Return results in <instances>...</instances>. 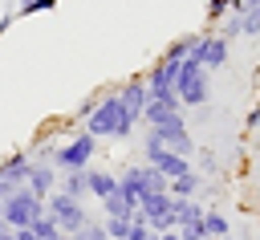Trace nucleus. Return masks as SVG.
Segmentation results:
<instances>
[{
    "instance_id": "35",
    "label": "nucleus",
    "mask_w": 260,
    "mask_h": 240,
    "mask_svg": "<svg viewBox=\"0 0 260 240\" xmlns=\"http://www.w3.org/2000/svg\"><path fill=\"white\" fill-rule=\"evenodd\" d=\"M0 232H4V199H0Z\"/></svg>"
},
{
    "instance_id": "14",
    "label": "nucleus",
    "mask_w": 260,
    "mask_h": 240,
    "mask_svg": "<svg viewBox=\"0 0 260 240\" xmlns=\"http://www.w3.org/2000/svg\"><path fill=\"white\" fill-rule=\"evenodd\" d=\"M134 216H138V203L126 199L122 191H114V195L102 199V220H134Z\"/></svg>"
},
{
    "instance_id": "13",
    "label": "nucleus",
    "mask_w": 260,
    "mask_h": 240,
    "mask_svg": "<svg viewBox=\"0 0 260 240\" xmlns=\"http://www.w3.org/2000/svg\"><path fill=\"white\" fill-rule=\"evenodd\" d=\"M85 191L102 203L106 195H114L118 191V171H106V167H89L85 171Z\"/></svg>"
},
{
    "instance_id": "26",
    "label": "nucleus",
    "mask_w": 260,
    "mask_h": 240,
    "mask_svg": "<svg viewBox=\"0 0 260 240\" xmlns=\"http://www.w3.org/2000/svg\"><path fill=\"white\" fill-rule=\"evenodd\" d=\"M102 228H106L110 240H126L130 236V220H102Z\"/></svg>"
},
{
    "instance_id": "6",
    "label": "nucleus",
    "mask_w": 260,
    "mask_h": 240,
    "mask_svg": "<svg viewBox=\"0 0 260 240\" xmlns=\"http://www.w3.org/2000/svg\"><path fill=\"white\" fill-rule=\"evenodd\" d=\"M118 191L126 195V199H142V195H154V191H167V179L150 167V163H130V167H122L118 171Z\"/></svg>"
},
{
    "instance_id": "32",
    "label": "nucleus",
    "mask_w": 260,
    "mask_h": 240,
    "mask_svg": "<svg viewBox=\"0 0 260 240\" xmlns=\"http://www.w3.org/2000/svg\"><path fill=\"white\" fill-rule=\"evenodd\" d=\"M244 126H248V130H256V126H260V106H252V110L244 114Z\"/></svg>"
},
{
    "instance_id": "17",
    "label": "nucleus",
    "mask_w": 260,
    "mask_h": 240,
    "mask_svg": "<svg viewBox=\"0 0 260 240\" xmlns=\"http://www.w3.org/2000/svg\"><path fill=\"white\" fill-rule=\"evenodd\" d=\"M191 167H195V175L207 183L211 175H219V155H215V151H207V146H199V151H195V159H191Z\"/></svg>"
},
{
    "instance_id": "15",
    "label": "nucleus",
    "mask_w": 260,
    "mask_h": 240,
    "mask_svg": "<svg viewBox=\"0 0 260 240\" xmlns=\"http://www.w3.org/2000/svg\"><path fill=\"white\" fill-rule=\"evenodd\" d=\"M207 183L195 175V171H187V175H179V179H171L167 183V191H171V199H199V191H203Z\"/></svg>"
},
{
    "instance_id": "4",
    "label": "nucleus",
    "mask_w": 260,
    "mask_h": 240,
    "mask_svg": "<svg viewBox=\"0 0 260 240\" xmlns=\"http://www.w3.org/2000/svg\"><path fill=\"white\" fill-rule=\"evenodd\" d=\"M146 134L162 146V151H175V155H183V159H195V138H191V126H187V118L183 114H167L158 126H146Z\"/></svg>"
},
{
    "instance_id": "19",
    "label": "nucleus",
    "mask_w": 260,
    "mask_h": 240,
    "mask_svg": "<svg viewBox=\"0 0 260 240\" xmlns=\"http://www.w3.org/2000/svg\"><path fill=\"white\" fill-rule=\"evenodd\" d=\"M57 191H65V195H73V199H89V191H85V171H61Z\"/></svg>"
},
{
    "instance_id": "36",
    "label": "nucleus",
    "mask_w": 260,
    "mask_h": 240,
    "mask_svg": "<svg viewBox=\"0 0 260 240\" xmlns=\"http://www.w3.org/2000/svg\"><path fill=\"white\" fill-rule=\"evenodd\" d=\"M61 240H77V236H61Z\"/></svg>"
},
{
    "instance_id": "27",
    "label": "nucleus",
    "mask_w": 260,
    "mask_h": 240,
    "mask_svg": "<svg viewBox=\"0 0 260 240\" xmlns=\"http://www.w3.org/2000/svg\"><path fill=\"white\" fill-rule=\"evenodd\" d=\"M240 16H244V37H260V4L240 12Z\"/></svg>"
},
{
    "instance_id": "25",
    "label": "nucleus",
    "mask_w": 260,
    "mask_h": 240,
    "mask_svg": "<svg viewBox=\"0 0 260 240\" xmlns=\"http://www.w3.org/2000/svg\"><path fill=\"white\" fill-rule=\"evenodd\" d=\"M126 240H158V232H154L142 216H134V220H130V236H126Z\"/></svg>"
},
{
    "instance_id": "3",
    "label": "nucleus",
    "mask_w": 260,
    "mask_h": 240,
    "mask_svg": "<svg viewBox=\"0 0 260 240\" xmlns=\"http://www.w3.org/2000/svg\"><path fill=\"white\" fill-rule=\"evenodd\" d=\"M98 146H102V142H98L93 134L73 130L65 142H57V146H53V159H49V163H53L57 171H89V167H93Z\"/></svg>"
},
{
    "instance_id": "7",
    "label": "nucleus",
    "mask_w": 260,
    "mask_h": 240,
    "mask_svg": "<svg viewBox=\"0 0 260 240\" xmlns=\"http://www.w3.org/2000/svg\"><path fill=\"white\" fill-rule=\"evenodd\" d=\"M41 216H45V203L28 187H16L12 195H4V228H32Z\"/></svg>"
},
{
    "instance_id": "33",
    "label": "nucleus",
    "mask_w": 260,
    "mask_h": 240,
    "mask_svg": "<svg viewBox=\"0 0 260 240\" xmlns=\"http://www.w3.org/2000/svg\"><path fill=\"white\" fill-rule=\"evenodd\" d=\"M12 236H16V240H32V232H28V228H12Z\"/></svg>"
},
{
    "instance_id": "34",
    "label": "nucleus",
    "mask_w": 260,
    "mask_h": 240,
    "mask_svg": "<svg viewBox=\"0 0 260 240\" xmlns=\"http://www.w3.org/2000/svg\"><path fill=\"white\" fill-rule=\"evenodd\" d=\"M158 240H179V228H171V232H158Z\"/></svg>"
},
{
    "instance_id": "2",
    "label": "nucleus",
    "mask_w": 260,
    "mask_h": 240,
    "mask_svg": "<svg viewBox=\"0 0 260 240\" xmlns=\"http://www.w3.org/2000/svg\"><path fill=\"white\" fill-rule=\"evenodd\" d=\"M175 94H179V106L183 110H203L207 98H211V73L199 65V61H183L179 65V77H175Z\"/></svg>"
},
{
    "instance_id": "30",
    "label": "nucleus",
    "mask_w": 260,
    "mask_h": 240,
    "mask_svg": "<svg viewBox=\"0 0 260 240\" xmlns=\"http://www.w3.org/2000/svg\"><path fill=\"white\" fill-rule=\"evenodd\" d=\"M93 102H98V94H89V98H85V102H81V106L73 110V122H77V126H81V122L89 118V110H93Z\"/></svg>"
},
{
    "instance_id": "12",
    "label": "nucleus",
    "mask_w": 260,
    "mask_h": 240,
    "mask_svg": "<svg viewBox=\"0 0 260 240\" xmlns=\"http://www.w3.org/2000/svg\"><path fill=\"white\" fill-rule=\"evenodd\" d=\"M57 183H61V171H57L53 163H32V171H28V179H24V187H28L41 203L57 191Z\"/></svg>"
},
{
    "instance_id": "24",
    "label": "nucleus",
    "mask_w": 260,
    "mask_h": 240,
    "mask_svg": "<svg viewBox=\"0 0 260 240\" xmlns=\"http://www.w3.org/2000/svg\"><path fill=\"white\" fill-rule=\"evenodd\" d=\"M228 12H232V0H207V4H203V16H207V24H219Z\"/></svg>"
},
{
    "instance_id": "18",
    "label": "nucleus",
    "mask_w": 260,
    "mask_h": 240,
    "mask_svg": "<svg viewBox=\"0 0 260 240\" xmlns=\"http://www.w3.org/2000/svg\"><path fill=\"white\" fill-rule=\"evenodd\" d=\"M195 37H199V33H187V37H175V41H171V45H167V49H162L158 57H167V61H175V65H183V61L191 57V45H195Z\"/></svg>"
},
{
    "instance_id": "29",
    "label": "nucleus",
    "mask_w": 260,
    "mask_h": 240,
    "mask_svg": "<svg viewBox=\"0 0 260 240\" xmlns=\"http://www.w3.org/2000/svg\"><path fill=\"white\" fill-rule=\"evenodd\" d=\"M179 240H207L203 220H199V224H183V228H179Z\"/></svg>"
},
{
    "instance_id": "28",
    "label": "nucleus",
    "mask_w": 260,
    "mask_h": 240,
    "mask_svg": "<svg viewBox=\"0 0 260 240\" xmlns=\"http://www.w3.org/2000/svg\"><path fill=\"white\" fill-rule=\"evenodd\" d=\"M77 240H110V236H106V228H102V220H85V228L77 232Z\"/></svg>"
},
{
    "instance_id": "9",
    "label": "nucleus",
    "mask_w": 260,
    "mask_h": 240,
    "mask_svg": "<svg viewBox=\"0 0 260 240\" xmlns=\"http://www.w3.org/2000/svg\"><path fill=\"white\" fill-rule=\"evenodd\" d=\"M138 216H142L154 232H171V228H179V224H175V199H171V191L142 195V199H138Z\"/></svg>"
},
{
    "instance_id": "1",
    "label": "nucleus",
    "mask_w": 260,
    "mask_h": 240,
    "mask_svg": "<svg viewBox=\"0 0 260 240\" xmlns=\"http://www.w3.org/2000/svg\"><path fill=\"white\" fill-rule=\"evenodd\" d=\"M134 126H138V122L122 110V102H118V89H114V85L98 94V102H93L89 118L81 122V130H85V134H93V138H118V142H126V138L134 134Z\"/></svg>"
},
{
    "instance_id": "11",
    "label": "nucleus",
    "mask_w": 260,
    "mask_h": 240,
    "mask_svg": "<svg viewBox=\"0 0 260 240\" xmlns=\"http://www.w3.org/2000/svg\"><path fill=\"white\" fill-rule=\"evenodd\" d=\"M114 89H118V102H122V110H126L134 122H142V110H146V102H150V94H146V77H142V73H134V77L118 81Z\"/></svg>"
},
{
    "instance_id": "16",
    "label": "nucleus",
    "mask_w": 260,
    "mask_h": 240,
    "mask_svg": "<svg viewBox=\"0 0 260 240\" xmlns=\"http://www.w3.org/2000/svg\"><path fill=\"white\" fill-rule=\"evenodd\" d=\"M203 232H207V240H228L232 236V220L219 207H203Z\"/></svg>"
},
{
    "instance_id": "20",
    "label": "nucleus",
    "mask_w": 260,
    "mask_h": 240,
    "mask_svg": "<svg viewBox=\"0 0 260 240\" xmlns=\"http://www.w3.org/2000/svg\"><path fill=\"white\" fill-rule=\"evenodd\" d=\"M203 220V203L199 199H175V224H199Z\"/></svg>"
},
{
    "instance_id": "5",
    "label": "nucleus",
    "mask_w": 260,
    "mask_h": 240,
    "mask_svg": "<svg viewBox=\"0 0 260 240\" xmlns=\"http://www.w3.org/2000/svg\"><path fill=\"white\" fill-rule=\"evenodd\" d=\"M45 216H49L65 236H77V232L85 228V220H89V207H85V199H73V195H65V191H53V195L45 199Z\"/></svg>"
},
{
    "instance_id": "23",
    "label": "nucleus",
    "mask_w": 260,
    "mask_h": 240,
    "mask_svg": "<svg viewBox=\"0 0 260 240\" xmlns=\"http://www.w3.org/2000/svg\"><path fill=\"white\" fill-rule=\"evenodd\" d=\"M49 8H57V0H20V4H16V20L37 16V12H49Z\"/></svg>"
},
{
    "instance_id": "22",
    "label": "nucleus",
    "mask_w": 260,
    "mask_h": 240,
    "mask_svg": "<svg viewBox=\"0 0 260 240\" xmlns=\"http://www.w3.org/2000/svg\"><path fill=\"white\" fill-rule=\"evenodd\" d=\"M28 232H32V240H61V236H65V232H61V228H57L49 216H41V220H37Z\"/></svg>"
},
{
    "instance_id": "10",
    "label": "nucleus",
    "mask_w": 260,
    "mask_h": 240,
    "mask_svg": "<svg viewBox=\"0 0 260 240\" xmlns=\"http://www.w3.org/2000/svg\"><path fill=\"white\" fill-rule=\"evenodd\" d=\"M28 171H32V155H28V151H12V155H4V159H0V199L12 195L16 187H24Z\"/></svg>"
},
{
    "instance_id": "8",
    "label": "nucleus",
    "mask_w": 260,
    "mask_h": 240,
    "mask_svg": "<svg viewBox=\"0 0 260 240\" xmlns=\"http://www.w3.org/2000/svg\"><path fill=\"white\" fill-rule=\"evenodd\" d=\"M228 57H232V45H228L219 33H199V37H195V45H191V61H199L207 73L223 69V65H228Z\"/></svg>"
},
{
    "instance_id": "31",
    "label": "nucleus",
    "mask_w": 260,
    "mask_h": 240,
    "mask_svg": "<svg viewBox=\"0 0 260 240\" xmlns=\"http://www.w3.org/2000/svg\"><path fill=\"white\" fill-rule=\"evenodd\" d=\"M12 24H16V8H4V12H0V37H4Z\"/></svg>"
},
{
    "instance_id": "21",
    "label": "nucleus",
    "mask_w": 260,
    "mask_h": 240,
    "mask_svg": "<svg viewBox=\"0 0 260 240\" xmlns=\"http://www.w3.org/2000/svg\"><path fill=\"white\" fill-rule=\"evenodd\" d=\"M215 33H219V37H223V41L232 45L236 37H244V16H240V12H228V16H223V20L215 24Z\"/></svg>"
}]
</instances>
